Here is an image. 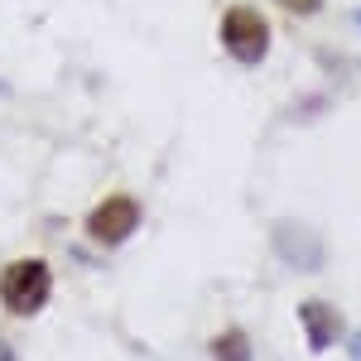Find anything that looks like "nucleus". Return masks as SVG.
Wrapping results in <instances>:
<instances>
[{
	"instance_id": "f257e3e1",
	"label": "nucleus",
	"mask_w": 361,
	"mask_h": 361,
	"mask_svg": "<svg viewBox=\"0 0 361 361\" xmlns=\"http://www.w3.org/2000/svg\"><path fill=\"white\" fill-rule=\"evenodd\" d=\"M217 44H222V54L236 63V68H265L270 54H275V25H270V15L255 5V0H231L222 5V15H217Z\"/></svg>"
},
{
	"instance_id": "f03ea898",
	"label": "nucleus",
	"mask_w": 361,
	"mask_h": 361,
	"mask_svg": "<svg viewBox=\"0 0 361 361\" xmlns=\"http://www.w3.org/2000/svg\"><path fill=\"white\" fill-rule=\"evenodd\" d=\"M54 299V265L44 255H20L0 270V308L10 318H34Z\"/></svg>"
},
{
	"instance_id": "7ed1b4c3",
	"label": "nucleus",
	"mask_w": 361,
	"mask_h": 361,
	"mask_svg": "<svg viewBox=\"0 0 361 361\" xmlns=\"http://www.w3.org/2000/svg\"><path fill=\"white\" fill-rule=\"evenodd\" d=\"M140 222H145V207H140L135 193H106L102 202H92V207H87L82 231H87V241H92V246L116 250V246H126V241L140 231Z\"/></svg>"
},
{
	"instance_id": "20e7f679",
	"label": "nucleus",
	"mask_w": 361,
	"mask_h": 361,
	"mask_svg": "<svg viewBox=\"0 0 361 361\" xmlns=\"http://www.w3.org/2000/svg\"><path fill=\"white\" fill-rule=\"evenodd\" d=\"M270 250H275V260H284L299 275H318L328 265V241L308 222H275L270 226Z\"/></svg>"
},
{
	"instance_id": "39448f33",
	"label": "nucleus",
	"mask_w": 361,
	"mask_h": 361,
	"mask_svg": "<svg viewBox=\"0 0 361 361\" xmlns=\"http://www.w3.org/2000/svg\"><path fill=\"white\" fill-rule=\"evenodd\" d=\"M299 328L308 337V352H333L347 337V318L333 299H304L299 304Z\"/></svg>"
},
{
	"instance_id": "423d86ee",
	"label": "nucleus",
	"mask_w": 361,
	"mask_h": 361,
	"mask_svg": "<svg viewBox=\"0 0 361 361\" xmlns=\"http://www.w3.org/2000/svg\"><path fill=\"white\" fill-rule=\"evenodd\" d=\"M207 357L212 361H255V337L246 333V328H217L212 333V342H207Z\"/></svg>"
},
{
	"instance_id": "0eeeda50",
	"label": "nucleus",
	"mask_w": 361,
	"mask_h": 361,
	"mask_svg": "<svg viewBox=\"0 0 361 361\" xmlns=\"http://www.w3.org/2000/svg\"><path fill=\"white\" fill-rule=\"evenodd\" d=\"M279 15H289V20H318L323 10H328V0H270Z\"/></svg>"
},
{
	"instance_id": "6e6552de",
	"label": "nucleus",
	"mask_w": 361,
	"mask_h": 361,
	"mask_svg": "<svg viewBox=\"0 0 361 361\" xmlns=\"http://www.w3.org/2000/svg\"><path fill=\"white\" fill-rule=\"evenodd\" d=\"M342 347H347V357H352V361H361V328H347Z\"/></svg>"
},
{
	"instance_id": "1a4fd4ad",
	"label": "nucleus",
	"mask_w": 361,
	"mask_h": 361,
	"mask_svg": "<svg viewBox=\"0 0 361 361\" xmlns=\"http://www.w3.org/2000/svg\"><path fill=\"white\" fill-rule=\"evenodd\" d=\"M352 29H357V34H361V5H357V10H352Z\"/></svg>"
}]
</instances>
